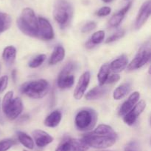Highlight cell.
<instances>
[{
    "mask_svg": "<svg viewBox=\"0 0 151 151\" xmlns=\"http://www.w3.org/2000/svg\"><path fill=\"white\" fill-rule=\"evenodd\" d=\"M17 25L19 30L25 35L38 37V18L33 10L29 7H26L22 10V14L17 20Z\"/></svg>",
    "mask_w": 151,
    "mask_h": 151,
    "instance_id": "1",
    "label": "cell"
},
{
    "mask_svg": "<svg viewBox=\"0 0 151 151\" xmlns=\"http://www.w3.org/2000/svg\"><path fill=\"white\" fill-rule=\"evenodd\" d=\"M82 139L89 147H91L96 149H105L114 144L117 139V134L116 132L110 134H103L93 131L86 134Z\"/></svg>",
    "mask_w": 151,
    "mask_h": 151,
    "instance_id": "2",
    "label": "cell"
},
{
    "mask_svg": "<svg viewBox=\"0 0 151 151\" xmlns=\"http://www.w3.org/2000/svg\"><path fill=\"white\" fill-rule=\"evenodd\" d=\"M73 16V7L68 0H57L55 3L53 16L61 28L70 24Z\"/></svg>",
    "mask_w": 151,
    "mask_h": 151,
    "instance_id": "3",
    "label": "cell"
},
{
    "mask_svg": "<svg viewBox=\"0 0 151 151\" xmlns=\"http://www.w3.org/2000/svg\"><path fill=\"white\" fill-rule=\"evenodd\" d=\"M50 90V84L45 79H38L24 83L21 87V92L32 99L44 97Z\"/></svg>",
    "mask_w": 151,
    "mask_h": 151,
    "instance_id": "4",
    "label": "cell"
},
{
    "mask_svg": "<svg viewBox=\"0 0 151 151\" xmlns=\"http://www.w3.org/2000/svg\"><path fill=\"white\" fill-rule=\"evenodd\" d=\"M13 92H7L2 101V110L10 120L16 119L23 110V102L20 98L13 99Z\"/></svg>",
    "mask_w": 151,
    "mask_h": 151,
    "instance_id": "5",
    "label": "cell"
},
{
    "mask_svg": "<svg viewBox=\"0 0 151 151\" xmlns=\"http://www.w3.org/2000/svg\"><path fill=\"white\" fill-rule=\"evenodd\" d=\"M97 121V114L94 110L84 108L81 110L75 116V126L81 131L92 130Z\"/></svg>",
    "mask_w": 151,
    "mask_h": 151,
    "instance_id": "6",
    "label": "cell"
},
{
    "mask_svg": "<svg viewBox=\"0 0 151 151\" xmlns=\"http://www.w3.org/2000/svg\"><path fill=\"white\" fill-rule=\"evenodd\" d=\"M151 56L150 44V42L145 43V44L142 46L141 48L137 53L131 63L128 65V70L129 71L141 68L150 61Z\"/></svg>",
    "mask_w": 151,
    "mask_h": 151,
    "instance_id": "7",
    "label": "cell"
},
{
    "mask_svg": "<svg viewBox=\"0 0 151 151\" xmlns=\"http://www.w3.org/2000/svg\"><path fill=\"white\" fill-rule=\"evenodd\" d=\"M75 69V64L73 62L68 63L62 69L58 77V86L60 89L70 88L75 82V76L72 74Z\"/></svg>",
    "mask_w": 151,
    "mask_h": 151,
    "instance_id": "8",
    "label": "cell"
},
{
    "mask_svg": "<svg viewBox=\"0 0 151 151\" xmlns=\"http://www.w3.org/2000/svg\"><path fill=\"white\" fill-rule=\"evenodd\" d=\"M88 145L83 139H66L62 141L55 151H87Z\"/></svg>",
    "mask_w": 151,
    "mask_h": 151,
    "instance_id": "9",
    "label": "cell"
},
{
    "mask_svg": "<svg viewBox=\"0 0 151 151\" xmlns=\"http://www.w3.org/2000/svg\"><path fill=\"white\" fill-rule=\"evenodd\" d=\"M38 37L45 41H50L54 38V31L51 24L47 19L43 17L38 19Z\"/></svg>",
    "mask_w": 151,
    "mask_h": 151,
    "instance_id": "10",
    "label": "cell"
},
{
    "mask_svg": "<svg viewBox=\"0 0 151 151\" xmlns=\"http://www.w3.org/2000/svg\"><path fill=\"white\" fill-rule=\"evenodd\" d=\"M145 102L143 100L140 101V102H139L138 104H137L129 112H128L125 115H124V122H125V124H128V125H133V124L136 122L139 115L143 112V110H145Z\"/></svg>",
    "mask_w": 151,
    "mask_h": 151,
    "instance_id": "11",
    "label": "cell"
},
{
    "mask_svg": "<svg viewBox=\"0 0 151 151\" xmlns=\"http://www.w3.org/2000/svg\"><path fill=\"white\" fill-rule=\"evenodd\" d=\"M90 78H91V75L88 71H86L81 76L75 89V91H74V97L75 99L80 100L82 99L89 84Z\"/></svg>",
    "mask_w": 151,
    "mask_h": 151,
    "instance_id": "12",
    "label": "cell"
},
{
    "mask_svg": "<svg viewBox=\"0 0 151 151\" xmlns=\"http://www.w3.org/2000/svg\"><path fill=\"white\" fill-rule=\"evenodd\" d=\"M151 3L150 0L143 3L139 11L135 22V27L137 29H139L145 25L148 18L150 17L151 13Z\"/></svg>",
    "mask_w": 151,
    "mask_h": 151,
    "instance_id": "13",
    "label": "cell"
},
{
    "mask_svg": "<svg viewBox=\"0 0 151 151\" xmlns=\"http://www.w3.org/2000/svg\"><path fill=\"white\" fill-rule=\"evenodd\" d=\"M32 136H33L35 144L38 147H44L49 144L52 143L54 140L52 136H50L47 132L41 130H34L32 132Z\"/></svg>",
    "mask_w": 151,
    "mask_h": 151,
    "instance_id": "14",
    "label": "cell"
},
{
    "mask_svg": "<svg viewBox=\"0 0 151 151\" xmlns=\"http://www.w3.org/2000/svg\"><path fill=\"white\" fill-rule=\"evenodd\" d=\"M140 97V94L139 92H134L131 96L128 97V99L124 102L120 107L119 110V115L120 116H124L128 112H129L139 101Z\"/></svg>",
    "mask_w": 151,
    "mask_h": 151,
    "instance_id": "15",
    "label": "cell"
},
{
    "mask_svg": "<svg viewBox=\"0 0 151 151\" xmlns=\"http://www.w3.org/2000/svg\"><path fill=\"white\" fill-rule=\"evenodd\" d=\"M131 5H132V1H129L123 8L121 9L119 12L115 13L111 19L109 20V25L112 28H117L119 25L121 24L122 21L125 18V14L128 12V10L131 8Z\"/></svg>",
    "mask_w": 151,
    "mask_h": 151,
    "instance_id": "16",
    "label": "cell"
},
{
    "mask_svg": "<svg viewBox=\"0 0 151 151\" xmlns=\"http://www.w3.org/2000/svg\"><path fill=\"white\" fill-rule=\"evenodd\" d=\"M128 64V59L126 55L123 54L122 56H119L117 59H114L111 63L109 65V68L110 70L114 73H118L122 72V70L126 68Z\"/></svg>",
    "mask_w": 151,
    "mask_h": 151,
    "instance_id": "17",
    "label": "cell"
},
{
    "mask_svg": "<svg viewBox=\"0 0 151 151\" xmlns=\"http://www.w3.org/2000/svg\"><path fill=\"white\" fill-rule=\"evenodd\" d=\"M108 92L107 87H103V86H98L95 87L91 90L88 92L86 95V99L87 100H96V99H100L104 95L106 94Z\"/></svg>",
    "mask_w": 151,
    "mask_h": 151,
    "instance_id": "18",
    "label": "cell"
},
{
    "mask_svg": "<svg viewBox=\"0 0 151 151\" xmlns=\"http://www.w3.org/2000/svg\"><path fill=\"white\" fill-rule=\"evenodd\" d=\"M65 57V50L62 46L58 45L55 47L50 59H49V64L52 65H56L58 62L63 60Z\"/></svg>",
    "mask_w": 151,
    "mask_h": 151,
    "instance_id": "19",
    "label": "cell"
},
{
    "mask_svg": "<svg viewBox=\"0 0 151 151\" xmlns=\"http://www.w3.org/2000/svg\"><path fill=\"white\" fill-rule=\"evenodd\" d=\"M62 115L59 110H55L50 114L44 121V124L49 127H55L60 124Z\"/></svg>",
    "mask_w": 151,
    "mask_h": 151,
    "instance_id": "20",
    "label": "cell"
},
{
    "mask_svg": "<svg viewBox=\"0 0 151 151\" xmlns=\"http://www.w3.org/2000/svg\"><path fill=\"white\" fill-rule=\"evenodd\" d=\"M3 60L8 65L14 63L16 58V50L13 46H8L5 47L2 53Z\"/></svg>",
    "mask_w": 151,
    "mask_h": 151,
    "instance_id": "21",
    "label": "cell"
},
{
    "mask_svg": "<svg viewBox=\"0 0 151 151\" xmlns=\"http://www.w3.org/2000/svg\"><path fill=\"white\" fill-rule=\"evenodd\" d=\"M105 38V32L103 30H99L94 33L91 36L90 39L87 41L86 44V47L88 48H92L97 44H100L104 40Z\"/></svg>",
    "mask_w": 151,
    "mask_h": 151,
    "instance_id": "22",
    "label": "cell"
},
{
    "mask_svg": "<svg viewBox=\"0 0 151 151\" xmlns=\"http://www.w3.org/2000/svg\"><path fill=\"white\" fill-rule=\"evenodd\" d=\"M131 85H130V84H128V83L119 85L114 91V99H116V100H120V99H122V98L125 97L129 93L130 90H131Z\"/></svg>",
    "mask_w": 151,
    "mask_h": 151,
    "instance_id": "23",
    "label": "cell"
},
{
    "mask_svg": "<svg viewBox=\"0 0 151 151\" xmlns=\"http://www.w3.org/2000/svg\"><path fill=\"white\" fill-rule=\"evenodd\" d=\"M17 137L19 139V142L22 143L25 147L28 149H33L34 148V141L29 135L24 132L19 131L17 132Z\"/></svg>",
    "mask_w": 151,
    "mask_h": 151,
    "instance_id": "24",
    "label": "cell"
},
{
    "mask_svg": "<svg viewBox=\"0 0 151 151\" xmlns=\"http://www.w3.org/2000/svg\"><path fill=\"white\" fill-rule=\"evenodd\" d=\"M110 68H109V64H105V65H102L100 68V71H99L98 74H97V79H98V82L100 86H103L106 82L108 77H109V74H110Z\"/></svg>",
    "mask_w": 151,
    "mask_h": 151,
    "instance_id": "25",
    "label": "cell"
},
{
    "mask_svg": "<svg viewBox=\"0 0 151 151\" xmlns=\"http://www.w3.org/2000/svg\"><path fill=\"white\" fill-rule=\"evenodd\" d=\"M11 22L12 19L10 15L0 12V34L10 28Z\"/></svg>",
    "mask_w": 151,
    "mask_h": 151,
    "instance_id": "26",
    "label": "cell"
},
{
    "mask_svg": "<svg viewBox=\"0 0 151 151\" xmlns=\"http://www.w3.org/2000/svg\"><path fill=\"white\" fill-rule=\"evenodd\" d=\"M46 58H47V56H46L45 54H40L38 56H35L32 60L29 61V64H28L29 67L31 68H36L38 67L41 66L45 61Z\"/></svg>",
    "mask_w": 151,
    "mask_h": 151,
    "instance_id": "27",
    "label": "cell"
},
{
    "mask_svg": "<svg viewBox=\"0 0 151 151\" xmlns=\"http://www.w3.org/2000/svg\"><path fill=\"white\" fill-rule=\"evenodd\" d=\"M125 30H119L116 31V33H114V34H112V36H111L110 37L106 39V43H111V42H113V41H117V40L120 39L121 38L125 36Z\"/></svg>",
    "mask_w": 151,
    "mask_h": 151,
    "instance_id": "28",
    "label": "cell"
},
{
    "mask_svg": "<svg viewBox=\"0 0 151 151\" xmlns=\"http://www.w3.org/2000/svg\"><path fill=\"white\" fill-rule=\"evenodd\" d=\"M14 144L15 141L13 139H7L0 141V151H7Z\"/></svg>",
    "mask_w": 151,
    "mask_h": 151,
    "instance_id": "29",
    "label": "cell"
},
{
    "mask_svg": "<svg viewBox=\"0 0 151 151\" xmlns=\"http://www.w3.org/2000/svg\"><path fill=\"white\" fill-rule=\"evenodd\" d=\"M111 12V9L110 7H108V6H106V7H103L98 10L96 13L97 16H100V17H103V16H106L108 15H109Z\"/></svg>",
    "mask_w": 151,
    "mask_h": 151,
    "instance_id": "30",
    "label": "cell"
},
{
    "mask_svg": "<svg viewBox=\"0 0 151 151\" xmlns=\"http://www.w3.org/2000/svg\"><path fill=\"white\" fill-rule=\"evenodd\" d=\"M96 26H97V24H96L94 22H88V23L86 24V25L82 28V33H86L90 32V31L95 29Z\"/></svg>",
    "mask_w": 151,
    "mask_h": 151,
    "instance_id": "31",
    "label": "cell"
},
{
    "mask_svg": "<svg viewBox=\"0 0 151 151\" xmlns=\"http://www.w3.org/2000/svg\"><path fill=\"white\" fill-rule=\"evenodd\" d=\"M120 79V76L117 73H113L112 74H109L107 80H106V84H113V83L116 82Z\"/></svg>",
    "mask_w": 151,
    "mask_h": 151,
    "instance_id": "32",
    "label": "cell"
},
{
    "mask_svg": "<svg viewBox=\"0 0 151 151\" xmlns=\"http://www.w3.org/2000/svg\"><path fill=\"white\" fill-rule=\"evenodd\" d=\"M8 83V77L7 76H4L0 78V93L4 92Z\"/></svg>",
    "mask_w": 151,
    "mask_h": 151,
    "instance_id": "33",
    "label": "cell"
},
{
    "mask_svg": "<svg viewBox=\"0 0 151 151\" xmlns=\"http://www.w3.org/2000/svg\"><path fill=\"white\" fill-rule=\"evenodd\" d=\"M125 151H139L138 144L136 142H130L125 147Z\"/></svg>",
    "mask_w": 151,
    "mask_h": 151,
    "instance_id": "34",
    "label": "cell"
},
{
    "mask_svg": "<svg viewBox=\"0 0 151 151\" xmlns=\"http://www.w3.org/2000/svg\"><path fill=\"white\" fill-rule=\"evenodd\" d=\"M16 70H13L12 72V77H13V81H16Z\"/></svg>",
    "mask_w": 151,
    "mask_h": 151,
    "instance_id": "35",
    "label": "cell"
},
{
    "mask_svg": "<svg viewBox=\"0 0 151 151\" xmlns=\"http://www.w3.org/2000/svg\"><path fill=\"white\" fill-rule=\"evenodd\" d=\"M102 1H104V2H106V3H110V2H111L113 0H102Z\"/></svg>",
    "mask_w": 151,
    "mask_h": 151,
    "instance_id": "36",
    "label": "cell"
},
{
    "mask_svg": "<svg viewBox=\"0 0 151 151\" xmlns=\"http://www.w3.org/2000/svg\"><path fill=\"white\" fill-rule=\"evenodd\" d=\"M23 151H27V150H23Z\"/></svg>",
    "mask_w": 151,
    "mask_h": 151,
    "instance_id": "37",
    "label": "cell"
}]
</instances>
